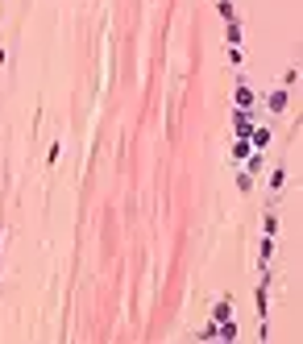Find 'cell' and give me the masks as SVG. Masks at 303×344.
Here are the masks:
<instances>
[{"label":"cell","mask_w":303,"mask_h":344,"mask_svg":"<svg viewBox=\"0 0 303 344\" xmlns=\"http://www.w3.org/2000/svg\"><path fill=\"white\" fill-rule=\"evenodd\" d=\"M237 104H245V108L253 104V91H249V87H241V91H237Z\"/></svg>","instance_id":"cell-1"}]
</instances>
